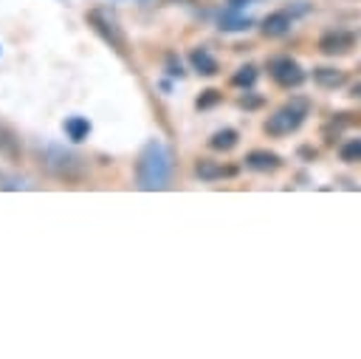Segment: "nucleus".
<instances>
[{"mask_svg": "<svg viewBox=\"0 0 361 359\" xmlns=\"http://www.w3.org/2000/svg\"><path fill=\"white\" fill-rule=\"evenodd\" d=\"M189 62H192V68H195L197 73H203V76H214V73L220 71L217 59H214L206 48H192V51H189Z\"/></svg>", "mask_w": 361, "mask_h": 359, "instance_id": "obj_9", "label": "nucleus"}, {"mask_svg": "<svg viewBox=\"0 0 361 359\" xmlns=\"http://www.w3.org/2000/svg\"><path fill=\"white\" fill-rule=\"evenodd\" d=\"M195 172H197L203 181H217V178H223V175H234V167H223V164H217V161H212V158H200V161L195 164Z\"/></svg>", "mask_w": 361, "mask_h": 359, "instance_id": "obj_12", "label": "nucleus"}, {"mask_svg": "<svg viewBox=\"0 0 361 359\" xmlns=\"http://www.w3.org/2000/svg\"><path fill=\"white\" fill-rule=\"evenodd\" d=\"M245 167H251L257 172H274V170L282 167V158L276 153H271V150H251L245 155Z\"/></svg>", "mask_w": 361, "mask_h": 359, "instance_id": "obj_6", "label": "nucleus"}, {"mask_svg": "<svg viewBox=\"0 0 361 359\" xmlns=\"http://www.w3.org/2000/svg\"><path fill=\"white\" fill-rule=\"evenodd\" d=\"M39 161L48 170V175H54L56 181H65V184H79L87 175V158L73 150H65L62 144H48L39 153Z\"/></svg>", "mask_w": 361, "mask_h": 359, "instance_id": "obj_2", "label": "nucleus"}, {"mask_svg": "<svg viewBox=\"0 0 361 359\" xmlns=\"http://www.w3.org/2000/svg\"><path fill=\"white\" fill-rule=\"evenodd\" d=\"M87 23L93 25V31H96L110 48H116L121 57L127 54V37H124L121 25L116 23V17H113L110 11H104V8H90V11H87Z\"/></svg>", "mask_w": 361, "mask_h": 359, "instance_id": "obj_4", "label": "nucleus"}, {"mask_svg": "<svg viewBox=\"0 0 361 359\" xmlns=\"http://www.w3.org/2000/svg\"><path fill=\"white\" fill-rule=\"evenodd\" d=\"M248 3H254V0H228L231 8H243V6H248Z\"/></svg>", "mask_w": 361, "mask_h": 359, "instance_id": "obj_21", "label": "nucleus"}, {"mask_svg": "<svg viewBox=\"0 0 361 359\" xmlns=\"http://www.w3.org/2000/svg\"><path fill=\"white\" fill-rule=\"evenodd\" d=\"M62 130H65V136H68L73 144H79V141H85V139L90 136V122H87L85 116H68V119L62 122Z\"/></svg>", "mask_w": 361, "mask_h": 359, "instance_id": "obj_11", "label": "nucleus"}, {"mask_svg": "<svg viewBox=\"0 0 361 359\" xmlns=\"http://www.w3.org/2000/svg\"><path fill=\"white\" fill-rule=\"evenodd\" d=\"M338 155H341V161H361V139H350L341 150H338Z\"/></svg>", "mask_w": 361, "mask_h": 359, "instance_id": "obj_17", "label": "nucleus"}, {"mask_svg": "<svg viewBox=\"0 0 361 359\" xmlns=\"http://www.w3.org/2000/svg\"><path fill=\"white\" fill-rule=\"evenodd\" d=\"M251 25V17L248 14H240V8H226L217 14V28L220 31H245Z\"/></svg>", "mask_w": 361, "mask_h": 359, "instance_id": "obj_7", "label": "nucleus"}, {"mask_svg": "<svg viewBox=\"0 0 361 359\" xmlns=\"http://www.w3.org/2000/svg\"><path fill=\"white\" fill-rule=\"evenodd\" d=\"M231 82H234L237 88H251V85L257 82V68H254V65H243V68H237V73L231 76Z\"/></svg>", "mask_w": 361, "mask_h": 359, "instance_id": "obj_16", "label": "nucleus"}, {"mask_svg": "<svg viewBox=\"0 0 361 359\" xmlns=\"http://www.w3.org/2000/svg\"><path fill=\"white\" fill-rule=\"evenodd\" d=\"M0 155H8V158L17 155V136L6 124H0Z\"/></svg>", "mask_w": 361, "mask_h": 359, "instance_id": "obj_15", "label": "nucleus"}, {"mask_svg": "<svg viewBox=\"0 0 361 359\" xmlns=\"http://www.w3.org/2000/svg\"><path fill=\"white\" fill-rule=\"evenodd\" d=\"M268 71H271L274 82L282 85V88H296V85H302V79H305V71H302L299 62L290 59V57H276V59H271V62H268Z\"/></svg>", "mask_w": 361, "mask_h": 359, "instance_id": "obj_5", "label": "nucleus"}, {"mask_svg": "<svg viewBox=\"0 0 361 359\" xmlns=\"http://www.w3.org/2000/svg\"><path fill=\"white\" fill-rule=\"evenodd\" d=\"M319 48L324 54H344L353 48V34H344V31H330L319 40Z\"/></svg>", "mask_w": 361, "mask_h": 359, "instance_id": "obj_8", "label": "nucleus"}, {"mask_svg": "<svg viewBox=\"0 0 361 359\" xmlns=\"http://www.w3.org/2000/svg\"><path fill=\"white\" fill-rule=\"evenodd\" d=\"M290 31V14L288 11H274L262 20V34L265 37H282Z\"/></svg>", "mask_w": 361, "mask_h": 359, "instance_id": "obj_10", "label": "nucleus"}, {"mask_svg": "<svg viewBox=\"0 0 361 359\" xmlns=\"http://www.w3.org/2000/svg\"><path fill=\"white\" fill-rule=\"evenodd\" d=\"M169 175H172V158H169V150L152 139L144 144V150L138 153V161H135V181L141 189H166L169 187Z\"/></svg>", "mask_w": 361, "mask_h": 359, "instance_id": "obj_1", "label": "nucleus"}, {"mask_svg": "<svg viewBox=\"0 0 361 359\" xmlns=\"http://www.w3.org/2000/svg\"><path fill=\"white\" fill-rule=\"evenodd\" d=\"M240 105H243V107H257V105H262V99H259V96H243Z\"/></svg>", "mask_w": 361, "mask_h": 359, "instance_id": "obj_20", "label": "nucleus"}, {"mask_svg": "<svg viewBox=\"0 0 361 359\" xmlns=\"http://www.w3.org/2000/svg\"><path fill=\"white\" fill-rule=\"evenodd\" d=\"M166 73H169V76H178V79L183 76V68H180V59H178L175 54H169V57H166Z\"/></svg>", "mask_w": 361, "mask_h": 359, "instance_id": "obj_19", "label": "nucleus"}, {"mask_svg": "<svg viewBox=\"0 0 361 359\" xmlns=\"http://www.w3.org/2000/svg\"><path fill=\"white\" fill-rule=\"evenodd\" d=\"M313 79L322 85V88H338L347 82V73L338 71V68H316L313 71Z\"/></svg>", "mask_w": 361, "mask_h": 359, "instance_id": "obj_13", "label": "nucleus"}, {"mask_svg": "<svg viewBox=\"0 0 361 359\" xmlns=\"http://www.w3.org/2000/svg\"><path fill=\"white\" fill-rule=\"evenodd\" d=\"M237 139H240V136H237V130L223 127V130H217V133L209 139V147H212V150H223V153H226V150H231V147L237 144Z\"/></svg>", "mask_w": 361, "mask_h": 359, "instance_id": "obj_14", "label": "nucleus"}, {"mask_svg": "<svg viewBox=\"0 0 361 359\" xmlns=\"http://www.w3.org/2000/svg\"><path fill=\"white\" fill-rule=\"evenodd\" d=\"M307 99H290L288 105H282L279 110H274L268 119H265V133L268 136H288L293 133L302 119L307 116Z\"/></svg>", "mask_w": 361, "mask_h": 359, "instance_id": "obj_3", "label": "nucleus"}, {"mask_svg": "<svg viewBox=\"0 0 361 359\" xmlns=\"http://www.w3.org/2000/svg\"><path fill=\"white\" fill-rule=\"evenodd\" d=\"M217 102H220V90L209 88V90H203V93L197 96V102H195V105L203 110V107H212V105H217Z\"/></svg>", "mask_w": 361, "mask_h": 359, "instance_id": "obj_18", "label": "nucleus"}]
</instances>
